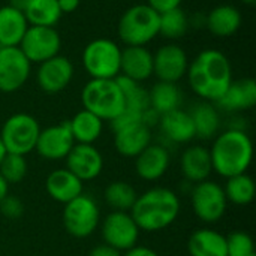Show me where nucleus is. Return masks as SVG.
I'll use <instances>...</instances> for the list:
<instances>
[{"label":"nucleus","instance_id":"nucleus-14","mask_svg":"<svg viewBox=\"0 0 256 256\" xmlns=\"http://www.w3.org/2000/svg\"><path fill=\"white\" fill-rule=\"evenodd\" d=\"M188 68V54L177 44H166L153 54V75L159 81L177 84L186 76Z\"/></svg>","mask_w":256,"mask_h":256},{"label":"nucleus","instance_id":"nucleus-8","mask_svg":"<svg viewBox=\"0 0 256 256\" xmlns=\"http://www.w3.org/2000/svg\"><path fill=\"white\" fill-rule=\"evenodd\" d=\"M100 224V210L98 202L81 194L70 202L64 204L63 208V225L64 230L75 238L90 237Z\"/></svg>","mask_w":256,"mask_h":256},{"label":"nucleus","instance_id":"nucleus-13","mask_svg":"<svg viewBox=\"0 0 256 256\" xmlns=\"http://www.w3.org/2000/svg\"><path fill=\"white\" fill-rule=\"evenodd\" d=\"M75 144L69 122H62L40 129L34 152L46 160H62L66 159Z\"/></svg>","mask_w":256,"mask_h":256},{"label":"nucleus","instance_id":"nucleus-38","mask_svg":"<svg viewBox=\"0 0 256 256\" xmlns=\"http://www.w3.org/2000/svg\"><path fill=\"white\" fill-rule=\"evenodd\" d=\"M182 2L183 0H147V4L158 14H164L166 10L180 8Z\"/></svg>","mask_w":256,"mask_h":256},{"label":"nucleus","instance_id":"nucleus-20","mask_svg":"<svg viewBox=\"0 0 256 256\" xmlns=\"http://www.w3.org/2000/svg\"><path fill=\"white\" fill-rule=\"evenodd\" d=\"M152 144V129L144 123H134L114 130V147L123 158H136Z\"/></svg>","mask_w":256,"mask_h":256},{"label":"nucleus","instance_id":"nucleus-3","mask_svg":"<svg viewBox=\"0 0 256 256\" xmlns=\"http://www.w3.org/2000/svg\"><path fill=\"white\" fill-rule=\"evenodd\" d=\"M210 158L213 172L224 178L248 172L254 159V144L250 136L237 128H231L214 136Z\"/></svg>","mask_w":256,"mask_h":256},{"label":"nucleus","instance_id":"nucleus-4","mask_svg":"<svg viewBox=\"0 0 256 256\" xmlns=\"http://www.w3.org/2000/svg\"><path fill=\"white\" fill-rule=\"evenodd\" d=\"M82 110L102 122H112L124 110V98L117 80H90L81 90Z\"/></svg>","mask_w":256,"mask_h":256},{"label":"nucleus","instance_id":"nucleus-21","mask_svg":"<svg viewBox=\"0 0 256 256\" xmlns=\"http://www.w3.org/2000/svg\"><path fill=\"white\" fill-rule=\"evenodd\" d=\"M180 171L189 183H201L208 180L213 172L210 150L204 146L188 147L180 158Z\"/></svg>","mask_w":256,"mask_h":256},{"label":"nucleus","instance_id":"nucleus-37","mask_svg":"<svg viewBox=\"0 0 256 256\" xmlns=\"http://www.w3.org/2000/svg\"><path fill=\"white\" fill-rule=\"evenodd\" d=\"M0 213L10 220H16L22 216L24 213V204L21 202L20 198L8 195L2 202H0Z\"/></svg>","mask_w":256,"mask_h":256},{"label":"nucleus","instance_id":"nucleus-2","mask_svg":"<svg viewBox=\"0 0 256 256\" xmlns=\"http://www.w3.org/2000/svg\"><path fill=\"white\" fill-rule=\"evenodd\" d=\"M180 198L168 188H152L138 195L130 216L140 231L158 232L172 225L180 214Z\"/></svg>","mask_w":256,"mask_h":256},{"label":"nucleus","instance_id":"nucleus-35","mask_svg":"<svg viewBox=\"0 0 256 256\" xmlns=\"http://www.w3.org/2000/svg\"><path fill=\"white\" fill-rule=\"evenodd\" d=\"M28 165L26 156L6 153L3 160L0 162V176L6 180L8 184H16L22 182L27 176Z\"/></svg>","mask_w":256,"mask_h":256},{"label":"nucleus","instance_id":"nucleus-40","mask_svg":"<svg viewBox=\"0 0 256 256\" xmlns=\"http://www.w3.org/2000/svg\"><path fill=\"white\" fill-rule=\"evenodd\" d=\"M122 256H159V254H158L156 250L147 248V246H138V244H136V246H134L132 249L126 250L124 255Z\"/></svg>","mask_w":256,"mask_h":256},{"label":"nucleus","instance_id":"nucleus-7","mask_svg":"<svg viewBox=\"0 0 256 256\" xmlns=\"http://www.w3.org/2000/svg\"><path fill=\"white\" fill-rule=\"evenodd\" d=\"M40 134L39 122L27 112H15L6 118L0 129V138L8 153L26 156L34 152Z\"/></svg>","mask_w":256,"mask_h":256},{"label":"nucleus","instance_id":"nucleus-30","mask_svg":"<svg viewBox=\"0 0 256 256\" xmlns=\"http://www.w3.org/2000/svg\"><path fill=\"white\" fill-rule=\"evenodd\" d=\"M28 26L56 27L62 18V10L57 0H30L24 9Z\"/></svg>","mask_w":256,"mask_h":256},{"label":"nucleus","instance_id":"nucleus-32","mask_svg":"<svg viewBox=\"0 0 256 256\" xmlns=\"http://www.w3.org/2000/svg\"><path fill=\"white\" fill-rule=\"evenodd\" d=\"M138 194L135 188L128 182H111L104 192V200L112 212H130Z\"/></svg>","mask_w":256,"mask_h":256},{"label":"nucleus","instance_id":"nucleus-17","mask_svg":"<svg viewBox=\"0 0 256 256\" xmlns=\"http://www.w3.org/2000/svg\"><path fill=\"white\" fill-rule=\"evenodd\" d=\"M170 164L171 154L168 148L152 142L135 158V171L144 182H158L166 174Z\"/></svg>","mask_w":256,"mask_h":256},{"label":"nucleus","instance_id":"nucleus-43","mask_svg":"<svg viewBox=\"0 0 256 256\" xmlns=\"http://www.w3.org/2000/svg\"><path fill=\"white\" fill-rule=\"evenodd\" d=\"M28 2L30 0H9V6H12V8L21 10V12H24V9L28 4Z\"/></svg>","mask_w":256,"mask_h":256},{"label":"nucleus","instance_id":"nucleus-36","mask_svg":"<svg viewBox=\"0 0 256 256\" xmlns=\"http://www.w3.org/2000/svg\"><path fill=\"white\" fill-rule=\"evenodd\" d=\"M226 237L228 256H256L254 238L244 231H234Z\"/></svg>","mask_w":256,"mask_h":256},{"label":"nucleus","instance_id":"nucleus-15","mask_svg":"<svg viewBox=\"0 0 256 256\" xmlns=\"http://www.w3.org/2000/svg\"><path fill=\"white\" fill-rule=\"evenodd\" d=\"M74 78V64L64 56H54L42 63L36 70V82L45 93L56 94L63 92Z\"/></svg>","mask_w":256,"mask_h":256},{"label":"nucleus","instance_id":"nucleus-1","mask_svg":"<svg viewBox=\"0 0 256 256\" xmlns=\"http://www.w3.org/2000/svg\"><path fill=\"white\" fill-rule=\"evenodd\" d=\"M186 76L195 94L214 104L232 82V66L222 51L207 48L189 63Z\"/></svg>","mask_w":256,"mask_h":256},{"label":"nucleus","instance_id":"nucleus-22","mask_svg":"<svg viewBox=\"0 0 256 256\" xmlns=\"http://www.w3.org/2000/svg\"><path fill=\"white\" fill-rule=\"evenodd\" d=\"M45 190L51 200L64 206L82 194V182L68 168H57L48 174Z\"/></svg>","mask_w":256,"mask_h":256},{"label":"nucleus","instance_id":"nucleus-34","mask_svg":"<svg viewBox=\"0 0 256 256\" xmlns=\"http://www.w3.org/2000/svg\"><path fill=\"white\" fill-rule=\"evenodd\" d=\"M189 28V18L182 8H176L159 14V34L166 39H178L186 34Z\"/></svg>","mask_w":256,"mask_h":256},{"label":"nucleus","instance_id":"nucleus-11","mask_svg":"<svg viewBox=\"0 0 256 256\" xmlns=\"http://www.w3.org/2000/svg\"><path fill=\"white\" fill-rule=\"evenodd\" d=\"M140 232L141 231L129 212H111L100 225L104 243L118 252H126L136 246Z\"/></svg>","mask_w":256,"mask_h":256},{"label":"nucleus","instance_id":"nucleus-26","mask_svg":"<svg viewBox=\"0 0 256 256\" xmlns=\"http://www.w3.org/2000/svg\"><path fill=\"white\" fill-rule=\"evenodd\" d=\"M27 28L24 12L9 4L0 8V46H18Z\"/></svg>","mask_w":256,"mask_h":256},{"label":"nucleus","instance_id":"nucleus-16","mask_svg":"<svg viewBox=\"0 0 256 256\" xmlns=\"http://www.w3.org/2000/svg\"><path fill=\"white\" fill-rule=\"evenodd\" d=\"M66 168L82 183L102 174L104 156L93 144H75L66 156Z\"/></svg>","mask_w":256,"mask_h":256},{"label":"nucleus","instance_id":"nucleus-29","mask_svg":"<svg viewBox=\"0 0 256 256\" xmlns=\"http://www.w3.org/2000/svg\"><path fill=\"white\" fill-rule=\"evenodd\" d=\"M148 100L150 108L156 111L159 116H162L170 111L178 110L183 100V94L176 82L159 81L148 92Z\"/></svg>","mask_w":256,"mask_h":256},{"label":"nucleus","instance_id":"nucleus-12","mask_svg":"<svg viewBox=\"0 0 256 256\" xmlns=\"http://www.w3.org/2000/svg\"><path fill=\"white\" fill-rule=\"evenodd\" d=\"M32 63L18 46H0V92L14 93L30 78Z\"/></svg>","mask_w":256,"mask_h":256},{"label":"nucleus","instance_id":"nucleus-9","mask_svg":"<svg viewBox=\"0 0 256 256\" xmlns=\"http://www.w3.org/2000/svg\"><path fill=\"white\" fill-rule=\"evenodd\" d=\"M190 206L195 216L201 222L216 224L225 216L228 201L224 188L219 183L213 180H204L194 184L190 192Z\"/></svg>","mask_w":256,"mask_h":256},{"label":"nucleus","instance_id":"nucleus-23","mask_svg":"<svg viewBox=\"0 0 256 256\" xmlns=\"http://www.w3.org/2000/svg\"><path fill=\"white\" fill-rule=\"evenodd\" d=\"M158 124L162 135L174 144H186L196 138L190 114L189 111H183L182 108L162 114Z\"/></svg>","mask_w":256,"mask_h":256},{"label":"nucleus","instance_id":"nucleus-19","mask_svg":"<svg viewBox=\"0 0 256 256\" xmlns=\"http://www.w3.org/2000/svg\"><path fill=\"white\" fill-rule=\"evenodd\" d=\"M120 75L142 82L153 75V52L147 46H124L120 58Z\"/></svg>","mask_w":256,"mask_h":256},{"label":"nucleus","instance_id":"nucleus-24","mask_svg":"<svg viewBox=\"0 0 256 256\" xmlns=\"http://www.w3.org/2000/svg\"><path fill=\"white\" fill-rule=\"evenodd\" d=\"M242 12L232 4H219L213 8L207 18L206 26L210 33L216 38H230L242 27Z\"/></svg>","mask_w":256,"mask_h":256},{"label":"nucleus","instance_id":"nucleus-6","mask_svg":"<svg viewBox=\"0 0 256 256\" xmlns=\"http://www.w3.org/2000/svg\"><path fill=\"white\" fill-rule=\"evenodd\" d=\"M122 48L111 39L90 40L82 51V68L92 80H114L120 75Z\"/></svg>","mask_w":256,"mask_h":256},{"label":"nucleus","instance_id":"nucleus-45","mask_svg":"<svg viewBox=\"0 0 256 256\" xmlns=\"http://www.w3.org/2000/svg\"><path fill=\"white\" fill-rule=\"evenodd\" d=\"M244 4H255L256 3V0H242Z\"/></svg>","mask_w":256,"mask_h":256},{"label":"nucleus","instance_id":"nucleus-25","mask_svg":"<svg viewBox=\"0 0 256 256\" xmlns=\"http://www.w3.org/2000/svg\"><path fill=\"white\" fill-rule=\"evenodd\" d=\"M190 256H228L226 237L212 228H201L190 234L188 240Z\"/></svg>","mask_w":256,"mask_h":256},{"label":"nucleus","instance_id":"nucleus-31","mask_svg":"<svg viewBox=\"0 0 256 256\" xmlns=\"http://www.w3.org/2000/svg\"><path fill=\"white\" fill-rule=\"evenodd\" d=\"M117 82L122 88L123 98H124V111L142 116L146 110L150 108L148 100V92L141 86V82L132 81L123 75H118Z\"/></svg>","mask_w":256,"mask_h":256},{"label":"nucleus","instance_id":"nucleus-10","mask_svg":"<svg viewBox=\"0 0 256 256\" xmlns=\"http://www.w3.org/2000/svg\"><path fill=\"white\" fill-rule=\"evenodd\" d=\"M18 48L30 63H42L60 52L62 38L56 27L28 26Z\"/></svg>","mask_w":256,"mask_h":256},{"label":"nucleus","instance_id":"nucleus-28","mask_svg":"<svg viewBox=\"0 0 256 256\" xmlns=\"http://www.w3.org/2000/svg\"><path fill=\"white\" fill-rule=\"evenodd\" d=\"M69 128L76 144H94L104 132V122L90 111L81 110L69 120Z\"/></svg>","mask_w":256,"mask_h":256},{"label":"nucleus","instance_id":"nucleus-41","mask_svg":"<svg viewBox=\"0 0 256 256\" xmlns=\"http://www.w3.org/2000/svg\"><path fill=\"white\" fill-rule=\"evenodd\" d=\"M62 14H70L80 6V0H57Z\"/></svg>","mask_w":256,"mask_h":256},{"label":"nucleus","instance_id":"nucleus-42","mask_svg":"<svg viewBox=\"0 0 256 256\" xmlns=\"http://www.w3.org/2000/svg\"><path fill=\"white\" fill-rule=\"evenodd\" d=\"M9 195V184L6 183V180L0 176V202Z\"/></svg>","mask_w":256,"mask_h":256},{"label":"nucleus","instance_id":"nucleus-5","mask_svg":"<svg viewBox=\"0 0 256 256\" xmlns=\"http://www.w3.org/2000/svg\"><path fill=\"white\" fill-rule=\"evenodd\" d=\"M117 32L126 46H146L159 34V14L147 3L134 4L120 16Z\"/></svg>","mask_w":256,"mask_h":256},{"label":"nucleus","instance_id":"nucleus-18","mask_svg":"<svg viewBox=\"0 0 256 256\" xmlns=\"http://www.w3.org/2000/svg\"><path fill=\"white\" fill-rule=\"evenodd\" d=\"M218 110L228 112L248 111L256 105V82L254 78L232 80L222 98L214 102Z\"/></svg>","mask_w":256,"mask_h":256},{"label":"nucleus","instance_id":"nucleus-33","mask_svg":"<svg viewBox=\"0 0 256 256\" xmlns=\"http://www.w3.org/2000/svg\"><path fill=\"white\" fill-rule=\"evenodd\" d=\"M226 201L234 206H249L255 198V182L249 174H238L226 178L224 188Z\"/></svg>","mask_w":256,"mask_h":256},{"label":"nucleus","instance_id":"nucleus-44","mask_svg":"<svg viewBox=\"0 0 256 256\" xmlns=\"http://www.w3.org/2000/svg\"><path fill=\"white\" fill-rule=\"evenodd\" d=\"M6 148H4V146H3V141H2V138H0V162L3 160V158L6 156Z\"/></svg>","mask_w":256,"mask_h":256},{"label":"nucleus","instance_id":"nucleus-27","mask_svg":"<svg viewBox=\"0 0 256 256\" xmlns=\"http://www.w3.org/2000/svg\"><path fill=\"white\" fill-rule=\"evenodd\" d=\"M190 118L195 128V136L201 140H213L220 129V114L213 102H200L190 111Z\"/></svg>","mask_w":256,"mask_h":256},{"label":"nucleus","instance_id":"nucleus-39","mask_svg":"<svg viewBox=\"0 0 256 256\" xmlns=\"http://www.w3.org/2000/svg\"><path fill=\"white\" fill-rule=\"evenodd\" d=\"M88 256H122V252H118L117 249L108 246V244H99V246H94L90 252Z\"/></svg>","mask_w":256,"mask_h":256}]
</instances>
